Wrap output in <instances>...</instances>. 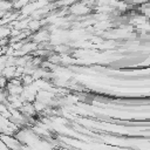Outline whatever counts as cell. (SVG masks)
I'll return each instance as SVG.
<instances>
[{
  "instance_id": "obj_1",
  "label": "cell",
  "mask_w": 150,
  "mask_h": 150,
  "mask_svg": "<svg viewBox=\"0 0 150 150\" xmlns=\"http://www.w3.org/2000/svg\"><path fill=\"white\" fill-rule=\"evenodd\" d=\"M89 11V8H87L86 6H83L82 4H77L74 6V8L71 9L73 13H75L76 15H80V14H86L87 12Z\"/></svg>"
}]
</instances>
